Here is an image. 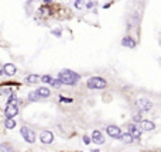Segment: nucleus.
<instances>
[{
    "mask_svg": "<svg viewBox=\"0 0 161 152\" xmlns=\"http://www.w3.org/2000/svg\"><path fill=\"white\" fill-rule=\"evenodd\" d=\"M1 93H3V94H10V96L13 94V93H11V90H9L7 87H3V90H1Z\"/></svg>",
    "mask_w": 161,
    "mask_h": 152,
    "instance_id": "nucleus-23",
    "label": "nucleus"
},
{
    "mask_svg": "<svg viewBox=\"0 0 161 152\" xmlns=\"http://www.w3.org/2000/svg\"><path fill=\"white\" fill-rule=\"evenodd\" d=\"M4 114H6V118H13L18 114V109L16 104H7L6 110H4Z\"/></svg>",
    "mask_w": 161,
    "mask_h": 152,
    "instance_id": "nucleus-6",
    "label": "nucleus"
},
{
    "mask_svg": "<svg viewBox=\"0 0 161 152\" xmlns=\"http://www.w3.org/2000/svg\"><path fill=\"white\" fill-rule=\"evenodd\" d=\"M140 125H141V130H144V131H153L156 128V124L150 120H143L140 123Z\"/></svg>",
    "mask_w": 161,
    "mask_h": 152,
    "instance_id": "nucleus-9",
    "label": "nucleus"
},
{
    "mask_svg": "<svg viewBox=\"0 0 161 152\" xmlns=\"http://www.w3.org/2000/svg\"><path fill=\"white\" fill-rule=\"evenodd\" d=\"M4 125H6V128H14L16 127V121L13 118H6L4 120Z\"/></svg>",
    "mask_w": 161,
    "mask_h": 152,
    "instance_id": "nucleus-16",
    "label": "nucleus"
},
{
    "mask_svg": "<svg viewBox=\"0 0 161 152\" xmlns=\"http://www.w3.org/2000/svg\"><path fill=\"white\" fill-rule=\"evenodd\" d=\"M86 6L90 9V7H93V6H95V1H88V3H86Z\"/></svg>",
    "mask_w": 161,
    "mask_h": 152,
    "instance_id": "nucleus-25",
    "label": "nucleus"
},
{
    "mask_svg": "<svg viewBox=\"0 0 161 152\" xmlns=\"http://www.w3.org/2000/svg\"><path fill=\"white\" fill-rule=\"evenodd\" d=\"M37 99H41L40 96L37 94V92H31V93L28 94V100H31V102H34V100H37Z\"/></svg>",
    "mask_w": 161,
    "mask_h": 152,
    "instance_id": "nucleus-17",
    "label": "nucleus"
},
{
    "mask_svg": "<svg viewBox=\"0 0 161 152\" xmlns=\"http://www.w3.org/2000/svg\"><path fill=\"white\" fill-rule=\"evenodd\" d=\"M38 80H41V77L38 75H30V76H27V79H26V82H27L28 85H34V83H37Z\"/></svg>",
    "mask_w": 161,
    "mask_h": 152,
    "instance_id": "nucleus-14",
    "label": "nucleus"
},
{
    "mask_svg": "<svg viewBox=\"0 0 161 152\" xmlns=\"http://www.w3.org/2000/svg\"><path fill=\"white\" fill-rule=\"evenodd\" d=\"M74 4H75V7H77V9H80V7L83 6V1H75Z\"/></svg>",
    "mask_w": 161,
    "mask_h": 152,
    "instance_id": "nucleus-24",
    "label": "nucleus"
},
{
    "mask_svg": "<svg viewBox=\"0 0 161 152\" xmlns=\"http://www.w3.org/2000/svg\"><path fill=\"white\" fill-rule=\"evenodd\" d=\"M136 106L139 107L140 113H143V111L150 110V109H151V106H153V103H151L150 100H147V99H139V100L136 102Z\"/></svg>",
    "mask_w": 161,
    "mask_h": 152,
    "instance_id": "nucleus-5",
    "label": "nucleus"
},
{
    "mask_svg": "<svg viewBox=\"0 0 161 152\" xmlns=\"http://www.w3.org/2000/svg\"><path fill=\"white\" fill-rule=\"evenodd\" d=\"M129 132L133 135V138H139V137H140V134H141L140 128H137L134 124H130V125H129Z\"/></svg>",
    "mask_w": 161,
    "mask_h": 152,
    "instance_id": "nucleus-12",
    "label": "nucleus"
},
{
    "mask_svg": "<svg viewBox=\"0 0 161 152\" xmlns=\"http://www.w3.org/2000/svg\"><path fill=\"white\" fill-rule=\"evenodd\" d=\"M106 132L112 137V138H116V140H121V135H123V132H121V130L117 127V125H108V128H106Z\"/></svg>",
    "mask_w": 161,
    "mask_h": 152,
    "instance_id": "nucleus-4",
    "label": "nucleus"
},
{
    "mask_svg": "<svg viewBox=\"0 0 161 152\" xmlns=\"http://www.w3.org/2000/svg\"><path fill=\"white\" fill-rule=\"evenodd\" d=\"M36 92H37V94H38L40 97H48V96L51 94V92H49L48 87H38Z\"/></svg>",
    "mask_w": 161,
    "mask_h": 152,
    "instance_id": "nucleus-13",
    "label": "nucleus"
},
{
    "mask_svg": "<svg viewBox=\"0 0 161 152\" xmlns=\"http://www.w3.org/2000/svg\"><path fill=\"white\" fill-rule=\"evenodd\" d=\"M40 138H41V142L42 144H51L54 141V134L51 131H42Z\"/></svg>",
    "mask_w": 161,
    "mask_h": 152,
    "instance_id": "nucleus-7",
    "label": "nucleus"
},
{
    "mask_svg": "<svg viewBox=\"0 0 161 152\" xmlns=\"http://www.w3.org/2000/svg\"><path fill=\"white\" fill-rule=\"evenodd\" d=\"M92 141L96 142V144H99V145H102L105 142V138H103V135H102L100 131H93L92 132Z\"/></svg>",
    "mask_w": 161,
    "mask_h": 152,
    "instance_id": "nucleus-10",
    "label": "nucleus"
},
{
    "mask_svg": "<svg viewBox=\"0 0 161 152\" xmlns=\"http://www.w3.org/2000/svg\"><path fill=\"white\" fill-rule=\"evenodd\" d=\"M59 99H61V102H62V103H72V99H69V97L67 99V97H64V96H61Z\"/></svg>",
    "mask_w": 161,
    "mask_h": 152,
    "instance_id": "nucleus-22",
    "label": "nucleus"
},
{
    "mask_svg": "<svg viewBox=\"0 0 161 152\" xmlns=\"http://www.w3.org/2000/svg\"><path fill=\"white\" fill-rule=\"evenodd\" d=\"M121 45L127 47V48H136V41L130 37H124L121 39Z\"/></svg>",
    "mask_w": 161,
    "mask_h": 152,
    "instance_id": "nucleus-11",
    "label": "nucleus"
},
{
    "mask_svg": "<svg viewBox=\"0 0 161 152\" xmlns=\"http://www.w3.org/2000/svg\"><path fill=\"white\" fill-rule=\"evenodd\" d=\"M16 102H17V96H16L14 93H13L11 96H9V102H7V104H14Z\"/></svg>",
    "mask_w": 161,
    "mask_h": 152,
    "instance_id": "nucleus-19",
    "label": "nucleus"
},
{
    "mask_svg": "<svg viewBox=\"0 0 161 152\" xmlns=\"http://www.w3.org/2000/svg\"><path fill=\"white\" fill-rule=\"evenodd\" d=\"M58 79L64 83V85H75L78 80H79V75L75 73L74 71H69V69H64L59 72Z\"/></svg>",
    "mask_w": 161,
    "mask_h": 152,
    "instance_id": "nucleus-1",
    "label": "nucleus"
},
{
    "mask_svg": "<svg viewBox=\"0 0 161 152\" xmlns=\"http://www.w3.org/2000/svg\"><path fill=\"white\" fill-rule=\"evenodd\" d=\"M0 73H1V75L6 73V75H9V76H13L16 73V66H14L13 64H6V65L3 66V69L0 71Z\"/></svg>",
    "mask_w": 161,
    "mask_h": 152,
    "instance_id": "nucleus-8",
    "label": "nucleus"
},
{
    "mask_svg": "<svg viewBox=\"0 0 161 152\" xmlns=\"http://www.w3.org/2000/svg\"><path fill=\"white\" fill-rule=\"evenodd\" d=\"M133 140H134V138H133V135H131L130 132H126V134L121 135V141H123L124 144H131Z\"/></svg>",
    "mask_w": 161,
    "mask_h": 152,
    "instance_id": "nucleus-15",
    "label": "nucleus"
},
{
    "mask_svg": "<svg viewBox=\"0 0 161 152\" xmlns=\"http://www.w3.org/2000/svg\"><path fill=\"white\" fill-rule=\"evenodd\" d=\"M20 134H21V135H23V138H24L27 142H30V144H33V142L36 141V134H34L30 128H27V127H21Z\"/></svg>",
    "mask_w": 161,
    "mask_h": 152,
    "instance_id": "nucleus-3",
    "label": "nucleus"
},
{
    "mask_svg": "<svg viewBox=\"0 0 161 152\" xmlns=\"http://www.w3.org/2000/svg\"><path fill=\"white\" fill-rule=\"evenodd\" d=\"M1 151H3V152H11L13 149H11L7 144H1Z\"/></svg>",
    "mask_w": 161,
    "mask_h": 152,
    "instance_id": "nucleus-21",
    "label": "nucleus"
},
{
    "mask_svg": "<svg viewBox=\"0 0 161 152\" xmlns=\"http://www.w3.org/2000/svg\"><path fill=\"white\" fill-rule=\"evenodd\" d=\"M83 142H85V144H89V142H90L89 137H86V135H85V137H83Z\"/></svg>",
    "mask_w": 161,
    "mask_h": 152,
    "instance_id": "nucleus-26",
    "label": "nucleus"
},
{
    "mask_svg": "<svg viewBox=\"0 0 161 152\" xmlns=\"http://www.w3.org/2000/svg\"><path fill=\"white\" fill-rule=\"evenodd\" d=\"M51 85H52V86H54V87H59V86H61V85H62V82H61V80H59V79H54V80H52V83H51Z\"/></svg>",
    "mask_w": 161,
    "mask_h": 152,
    "instance_id": "nucleus-20",
    "label": "nucleus"
},
{
    "mask_svg": "<svg viewBox=\"0 0 161 152\" xmlns=\"http://www.w3.org/2000/svg\"><path fill=\"white\" fill-rule=\"evenodd\" d=\"M86 85H88L89 89H103L106 86V82H105V79H102L99 76H95V77H90Z\"/></svg>",
    "mask_w": 161,
    "mask_h": 152,
    "instance_id": "nucleus-2",
    "label": "nucleus"
},
{
    "mask_svg": "<svg viewBox=\"0 0 161 152\" xmlns=\"http://www.w3.org/2000/svg\"><path fill=\"white\" fill-rule=\"evenodd\" d=\"M52 80H54V79L49 75H44L41 77V82H44V83H52Z\"/></svg>",
    "mask_w": 161,
    "mask_h": 152,
    "instance_id": "nucleus-18",
    "label": "nucleus"
}]
</instances>
